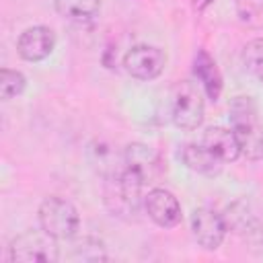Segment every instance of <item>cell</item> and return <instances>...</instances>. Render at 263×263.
<instances>
[{
  "instance_id": "obj_12",
  "label": "cell",
  "mask_w": 263,
  "mask_h": 263,
  "mask_svg": "<svg viewBox=\"0 0 263 263\" xmlns=\"http://www.w3.org/2000/svg\"><path fill=\"white\" fill-rule=\"evenodd\" d=\"M201 144L210 148L222 162H234L240 156V144L236 140V134L232 127H222V125H212L203 132Z\"/></svg>"
},
{
  "instance_id": "obj_14",
  "label": "cell",
  "mask_w": 263,
  "mask_h": 263,
  "mask_svg": "<svg viewBox=\"0 0 263 263\" xmlns=\"http://www.w3.org/2000/svg\"><path fill=\"white\" fill-rule=\"evenodd\" d=\"M181 160L187 168L201 175H218L222 171V160L203 144H187L181 150Z\"/></svg>"
},
{
  "instance_id": "obj_18",
  "label": "cell",
  "mask_w": 263,
  "mask_h": 263,
  "mask_svg": "<svg viewBox=\"0 0 263 263\" xmlns=\"http://www.w3.org/2000/svg\"><path fill=\"white\" fill-rule=\"evenodd\" d=\"M27 86V78L23 72L18 70H10V68H2L0 70V97L4 101L23 95Z\"/></svg>"
},
{
  "instance_id": "obj_7",
  "label": "cell",
  "mask_w": 263,
  "mask_h": 263,
  "mask_svg": "<svg viewBox=\"0 0 263 263\" xmlns=\"http://www.w3.org/2000/svg\"><path fill=\"white\" fill-rule=\"evenodd\" d=\"M123 154H125V168L134 173L144 183V187L158 183V179L164 175V164L160 160V154L152 146L134 142L123 148Z\"/></svg>"
},
{
  "instance_id": "obj_1",
  "label": "cell",
  "mask_w": 263,
  "mask_h": 263,
  "mask_svg": "<svg viewBox=\"0 0 263 263\" xmlns=\"http://www.w3.org/2000/svg\"><path fill=\"white\" fill-rule=\"evenodd\" d=\"M232 132L236 134V140L240 144V154H245L251 160L263 158V136L259 132V111L253 97H234L228 105Z\"/></svg>"
},
{
  "instance_id": "obj_19",
  "label": "cell",
  "mask_w": 263,
  "mask_h": 263,
  "mask_svg": "<svg viewBox=\"0 0 263 263\" xmlns=\"http://www.w3.org/2000/svg\"><path fill=\"white\" fill-rule=\"evenodd\" d=\"M236 16L251 29L263 27V0H236Z\"/></svg>"
},
{
  "instance_id": "obj_6",
  "label": "cell",
  "mask_w": 263,
  "mask_h": 263,
  "mask_svg": "<svg viewBox=\"0 0 263 263\" xmlns=\"http://www.w3.org/2000/svg\"><path fill=\"white\" fill-rule=\"evenodd\" d=\"M123 66L125 72L138 80H154L166 66V53L156 45L140 43L127 49V53L123 55Z\"/></svg>"
},
{
  "instance_id": "obj_3",
  "label": "cell",
  "mask_w": 263,
  "mask_h": 263,
  "mask_svg": "<svg viewBox=\"0 0 263 263\" xmlns=\"http://www.w3.org/2000/svg\"><path fill=\"white\" fill-rule=\"evenodd\" d=\"M37 218H39V226L58 240L74 238L80 228V218H78V210L74 208V203L58 195L45 197L41 201Z\"/></svg>"
},
{
  "instance_id": "obj_9",
  "label": "cell",
  "mask_w": 263,
  "mask_h": 263,
  "mask_svg": "<svg viewBox=\"0 0 263 263\" xmlns=\"http://www.w3.org/2000/svg\"><path fill=\"white\" fill-rule=\"evenodd\" d=\"M144 210L148 218L160 228H175L183 218L179 199L162 187H154L144 195Z\"/></svg>"
},
{
  "instance_id": "obj_20",
  "label": "cell",
  "mask_w": 263,
  "mask_h": 263,
  "mask_svg": "<svg viewBox=\"0 0 263 263\" xmlns=\"http://www.w3.org/2000/svg\"><path fill=\"white\" fill-rule=\"evenodd\" d=\"M214 0H193V8L195 10H205Z\"/></svg>"
},
{
  "instance_id": "obj_8",
  "label": "cell",
  "mask_w": 263,
  "mask_h": 263,
  "mask_svg": "<svg viewBox=\"0 0 263 263\" xmlns=\"http://www.w3.org/2000/svg\"><path fill=\"white\" fill-rule=\"evenodd\" d=\"M228 224L226 220L212 208H197L191 214V232L199 247L208 251H216L226 236Z\"/></svg>"
},
{
  "instance_id": "obj_16",
  "label": "cell",
  "mask_w": 263,
  "mask_h": 263,
  "mask_svg": "<svg viewBox=\"0 0 263 263\" xmlns=\"http://www.w3.org/2000/svg\"><path fill=\"white\" fill-rule=\"evenodd\" d=\"M242 64L253 78L263 82V37L247 41V45L242 47Z\"/></svg>"
},
{
  "instance_id": "obj_11",
  "label": "cell",
  "mask_w": 263,
  "mask_h": 263,
  "mask_svg": "<svg viewBox=\"0 0 263 263\" xmlns=\"http://www.w3.org/2000/svg\"><path fill=\"white\" fill-rule=\"evenodd\" d=\"M86 156H88L90 166L103 179L117 177L125 168V154H123V150H117V146H113L107 140H92L88 144Z\"/></svg>"
},
{
  "instance_id": "obj_5",
  "label": "cell",
  "mask_w": 263,
  "mask_h": 263,
  "mask_svg": "<svg viewBox=\"0 0 263 263\" xmlns=\"http://www.w3.org/2000/svg\"><path fill=\"white\" fill-rule=\"evenodd\" d=\"M58 238L41 230H27L12 238L10 261L14 263H55L60 259Z\"/></svg>"
},
{
  "instance_id": "obj_2",
  "label": "cell",
  "mask_w": 263,
  "mask_h": 263,
  "mask_svg": "<svg viewBox=\"0 0 263 263\" xmlns=\"http://www.w3.org/2000/svg\"><path fill=\"white\" fill-rule=\"evenodd\" d=\"M142 189L144 183L134 173L123 168L121 175L105 179V205L113 216L132 220L138 216L140 205H144Z\"/></svg>"
},
{
  "instance_id": "obj_17",
  "label": "cell",
  "mask_w": 263,
  "mask_h": 263,
  "mask_svg": "<svg viewBox=\"0 0 263 263\" xmlns=\"http://www.w3.org/2000/svg\"><path fill=\"white\" fill-rule=\"evenodd\" d=\"M72 259L76 261H105V245L99 238L84 236L72 245Z\"/></svg>"
},
{
  "instance_id": "obj_13",
  "label": "cell",
  "mask_w": 263,
  "mask_h": 263,
  "mask_svg": "<svg viewBox=\"0 0 263 263\" xmlns=\"http://www.w3.org/2000/svg\"><path fill=\"white\" fill-rule=\"evenodd\" d=\"M193 74L199 80L203 92L212 101H218L220 95H222L224 82H222V74H220V68H218L216 60L205 49H197V53L193 58Z\"/></svg>"
},
{
  "instance_id": "obj_4",
  "label": "cell",
  "mask_w": 263,
  "mask_h": 263,
  "mask_svg": "<svg viewBox=\"0 0 263 263\" xmlns=\"http://www.w3.org/2000/svg\"><path fill=\"white\" fill-rule=\"evenodd\" d=\"M203 88L193 80H183L173 90L171 117L173 123L183 132H193L203 121Z\"/></svg>"
},
{
  "instance_id": "obj_10",
  "label": "cell",
  "mask_w": 263,
  "mask_h": 263,
  "mask_svg": "<svg viewBox=\"0 0 263 263\" xmlns=\"http://www.w3.org/2000/svg\"><path fill=\"white\" fill-rule=\"evenodd\" d=\"M55 47V33L45 25L29 27L16 41V51L25 62H41Z\"/></svg>"
},
{
  "instance_id": "obj_15",
  "label": "cell",
  "mask_w": 263,
  "mask_h": 263,
  "mask_svg": "<svg viewBox=\"0 0 263 263\" xmlns=\"http://www.w3.org/2000/svg\"><path fill=\"white\" fill-rule=\"evenodd\" d=\"M53 4L55 10L70 21H88L101 8V0H53Z\"/></svg>"
}]
</instances>
